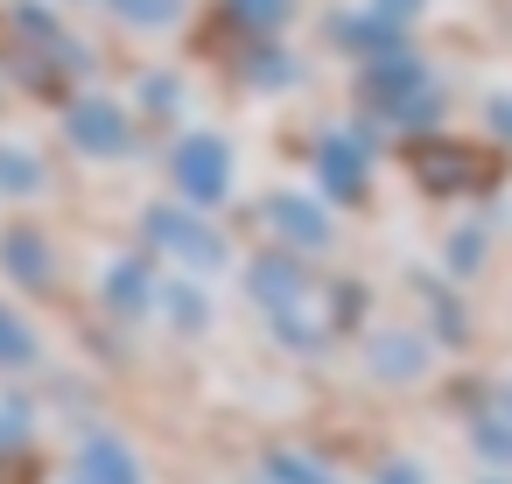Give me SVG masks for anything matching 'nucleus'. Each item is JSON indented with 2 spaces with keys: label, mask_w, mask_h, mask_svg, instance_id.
Instances as JSON below:
<instances>
[{
  "label": "nucleus",
  "mask_w": 512,
  "mask_h": 484,
  "mask_svg": "<svg viewBox=\"0 0 512 484\" xmlns=\"http://www.w3.org/2000/svg\"><path fill=\"white\" fill-rule=\"evenodd\" d=\"M183 176H190V190H197V197H204V190H218V148H204V141H197V148L183 155Z\"/></svg>",
  "instance_id": "obj_1"
},
{
  "label": "nucleus",
  "mask_w": 512,
  "mask_h": 484,
  "mask_svg": "<svg viewBox=\"0 0 512 484\" xmlns=\"http://www.w3.org/2000/svg\"><path fill=\"white\" fill-rule=\"evenodd\" d=\"M0 358H29V337H22L8 316H0Z\"/></svg>",
  "instance_id": "obj_2"
}]
</instances>
